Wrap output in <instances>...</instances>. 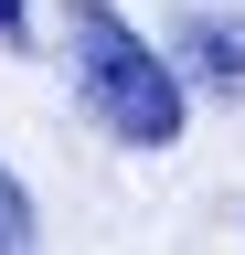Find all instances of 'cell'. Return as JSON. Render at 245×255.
Listing matches in <instances>:
<instances>
[{"mask_svg": "<svg viewBox=\"0 0 245 255\" xmlns=\"http://www.w3.org/2000/svg\"><path fill=\"white\" fill-rule=\"evenodd\" d=\"M171 64L192 85H213V96H245V21H224V11H192L171 32Z\"/></svg>", "mask_w": 245, "mask_h": 255, "instance_id": "7a4b0ae2", "label": "cell"}, {"mask_svg": "<svg viewBox=\"0 0 245 255\" xmlns=\"http://www.w3.org/2000/svg\"><path fill=\"white\" fill-rule=\"evenodd\" d=\"M32 32V0H0V43H21Z\"/></svg>", "mask_w": 245, "mask_h": 255, "instance_id": "277c9868", "label": "cell"}, {"mask_svg": "<svg viewBox=\"0 0 245 255\" xmlns=\"http://www.w3.org/2000/svg\"><path fill=\"white\" fill-rule=\"evenodd\" d=\"M0 255H32V202H21L11 170H0Z\"/></svg>", "mask_w": 245, "mask_h": 255, "instance_id": "3957f363", "label": "cell"}, {"mask_svg": "<svg viewBox=\"0 0 245 255\" xmlns=\"http://www.w3.org/2000/svg\"><path fill=\"white\" fill-rule=\"evenodd\" d=\"M64 64H75V96L107 138H128V149L181 138V64L149 53L107 0H64Z\"/></svg>", "mask_w": 245, "mask_h": 255, "instance_id": "6da1fadb", "label": "cell"}]
</instances>
